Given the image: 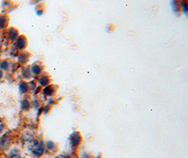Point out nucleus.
I'll return each instance as SVG.
<instances>
[{
	"label": "nucleus",
	"instance_id": "ddd939ff",
	"mask_svg": "<svg viewBox=\"0 0 188 158\" xmlns=\"http://www.w3.org/2000/svg\"><path fill=\"white\" fill-rule=\"evenodd\" d=\"M45 148H47V150H48L49 151L51 152H54L56 149V146L54 142H53L52 141H47L45 145Z\"/></svg>",
	"mask_w": 188,
	"mask_h": 158
},
{
	"label": "nucleus",
	"instance_id": "6e6552de",
	"mask_svg": "<svg viewBox=\"0 0 188 158\" xmlns=\"http://www.w3.org/2000/svg\"><path fill=\"white\" fill-rule=\"evenodd\" d=\"M9 17L5 14L0 15V30H4L9 25Z\"/></svg>",
	"mask_w": 188,
	"mask_h": 158
},
{
	"label": "nucleus",
	"instance_id": "2eb2a0df",
	"mask_svg": "<svg viewBox=\"0 0 188 158\" xmlns=\"http://www.w3.org/2000/svg\"><path fill=\"white\" fill-rule=\"evenodd\" d=\"M9 68V62L6 60L1 61L0 62V70H8Z\"/></svg>",
	"mask_w": 188,
	"mask_h": 158
},
{
	"label": "nucleus",
	"instance_id": "a211bd4d",
	"mask_svg": "<svg viewBox=\"0 0 188 158\" xmlns=\"http://www.w3.org/2000/svg\"><path fill=\"white\" fill-rule=\"evenodd\" d=\"M4 122H3V121L1 120V118H0V134L3 132V131H4Z\"/></svg>",
	"mask_w": 188,
	"mask_h": 158
},
{
	"label": "nucleus",
	"instance_id": "39448f33",
	"mask_svg": "<svg viewBox=\"0 0 188 158\" xmlns=\"http://www.w3.org/2000/svg\"><path fill=\"white\" fill-rule=\"evenodd\" d=\"M11 144V138L9 135L4 134L0 138V148L5 150L9 147Z\"/></svg>",
	"mask_w": 188,
	"mask_h": 158
},
{
	"label": "nucleus",
	"instance_id": "20e7f679",
	"mask_svg": "<svg viewBox=\"0 0 188 158\" xmlns=\"http://www.w3.org/2000/svg\"><path fill=\"white\" fill-rule=\"evenodd\" d=\"M6 35H7L8 38H9V40L10 41H15V40H16V39L19 37V32L16 27H11L7 29Z\"/></svg>",
	"mask_w": 188,
	"mask_h": 158
},
{
	"label": "nucleus",
	"instance_id": "1a4fd4ad",
	"mask_svg": "<svg viewBox=\"0 0 188 158\" xmlns=\"http://www.w3.org/2000/svg\"><path fill=\"white\" fill-rule=\"evenodd\" d=\"M50 81H51V79H50V77L47 75H42L39 78L38 82L40 87H45L50 84Z\"/></svg>",
	"mask_w": 188,
	"mask_h": 158
},
{
	"label": "nucleus",
	"instance_id": "f257e3e1",
	"mask_svg": "<svg viewBox=\"0 0 188 158\" xmlns=\"http://www.w3.org/2000/svg\"><path fill=\"white\" fill-rule=\"evenodd\" d=\"M82 143L81 134L78 131L73 132L70 136V145L72 148H78Z\"/></svg>",
	"mask_w": 188,
	"mask_h": 158
},
{
	"label": "nucleus",
	"instance_id": "412c9836",
	"mask_svg": "<svg viewBox=\"0 0 188 158\" xmlns=\"http://www.w3.org/2000/svg\"><path fill=\"white\" fill-rule=\"evenodd\" d=\"M95 158H101L100 157H95Z\"/></svg>",
	"mask_w": 188,
	"mask_h": 158
},
{
	"label": "nucleus",
	"instance_id": "423d86ee",
	"mask_svg": "<svg viewBox=\"0 0 188 158\" xmlns=\"http://www.w3.org/2000/svg\"><path fill=\"white\" fill-rule=\"evenodd\" d=\"M56 88L54 85L52 84H49L48 86L45 87L42 90V93H43L44 96L47 97H51L56 92Z\"/></svg>",
	"mask_w": 188,
	"mask_h": 158
},
{
	"label": "nucleus",
	"instance_id": "4468645a",
	"mask_svg": "<svg viewBox=\"0 0 188 158\" xmlns=\"http://www.w3.org/2000/svg\"><path fill=\"white\" fill-rule=\"evenodd\" d=\"M21 109L24 111H28V110H30V103L29 102L28 100L27 99H23L21 101Z\"/></svg>",
	"mask_w": 188,
	"mask_h": 158
},
{
	"label": "nucleus",
	"instance_id": "7ed1b4c3",
	"mask_svg": "<svg viewBox=\"0 0 188 158\" xmlns=\"http://www.w3.org/2000/svg\"><path fill=\"white\" fill-rule=\"evenodd\" d=\"M16 47L18 50L23 51L26 48L28 45V40L25 36L19 35V37L16 39Z\"/></svg>",
	"mask_w": 188,
	"mask_h": 158
},
{
	"label": "nucleus",
	"instance_id": "aec40b11",
	"mask_svg": "<svg viewBox=\"0 0 188 158\" xmlns=\"http://www.w3.org/2000/svg\"><path fill=\"white\" fill-rule=\"evenodd\" d=\"M1 47L0 46V52H1Z\"/></svg>",
	"mask_w": 188,
	"mask_h": 158
},
{
	"label": "nucleus",
	"instance_id": "0eeeda50",
	"mask_svg": "<svg viewBox=\"0 0 188 158\" xmlns=\"http://www.w3.org/2000/svg\"><path fill=\"white\" fill-rule=\"evenodd\" d=\"M42 67L40 64H38V63H34L30 68L31 73H32V75L35 76H38L41 75L42 72Z\"/></svg>",
	"mask_w": 188,
	"mask_h": 158
},
{
	"label": "nucleus",
	"instance_id": "f8f14e48",
	"mask_svg": "<svg viewBox=\"0 0 188 158\" xmlns=\"http://www.w3.org/2000/svg\"><path fill=\"white\" fill-rule=\"evenodd\" d=\"M22 77L25 79H30L32 77V73H31L30 68L29 66L25 67L22 70Z\"/></svg>",
	"mask_w": 188,
	"mask_h": 158
},
{
	"label": "nucleus",
	"instance_id": "dca6fc26",
	"mask_svg": "<svg viewBox=\"0 0 188 158\" xmlns=\"http://www.w3.org/2000/svg\"><path fill=\"white\" fill-rule=\"evenodd\" d=\"M9 158H21V157L19 151H17L16 150H12L11 151Z\"/></svg>",
	"mask_w": 188,
	"mask_h": 158
},
{
	"label": "nucleus",
	"instance_id": "9d476101",
	"mask_svg": "<svg viewBox=\"0 0 188 158\" xmlns=\"http://www.w3.org/2000/svg\"><path fill=\"white\" fill-rule=\"evenodd\" d=\"M29 60V53L27 52H22L18 56V61L21 64L25 65Z\"/></svg>",
	"mask_w": 188,
	"mask_h": 158
},
{
	"label": "nucleus",
	"instance_id": "9b49d317",
	"mask_svg": "<svg viewBox=\"0 0 188 158\" xmlns=\"http://www.w3.org/2000/svg\"><path fill=\"white\" fill-rule=\"evenodd\" d=\"M29 89H30V86H29V84L28 82H21V84H19V91L21 94H25L29 91Z\"/></svg>",
	"mask_w": 188,
	"mask_h": 158
},
{
	"label": "nucleus",
	"instance_id": "f3484780",
	"mask_svg": "<svg viewBox=\"0 0 188 158\" xmlns=\"http://www.w3.org/2000/svg\"><path fill=\"white\" fill-rule=\"evenodd\" d=\"M50 110V105H46L42 108V112L44 114H47Z\"/></svg>",
	"mask_w": 188,
	"mask_h": 158
},
{
	"label": "nucleus",
	"instance_id": "f03ea898",
	"mask_svg": "<svg viewBox=\"0 0 188 158\" xmlns=\"http://www.w3.org/2000/svg\"><path fill=\"white\" fill-rule=\"evenodd\" d=\"M45 144H44L43 142L42 141H38L34 145V147L32 148V153L35 155L37 157H40L42 155L44 154V152H45Z\"/></svg>",
	"mask_w": 188,
	"mask_h": 158
},
{
	"label": "nucleus",
	"instance_id": "6ab92c4d",
	"mask_svg": "<svg viewBox=\"0 0 188 158\" xmlns=\"http://www.w3.org/2000/svg\"><path fill=\"white\" fill-rule=\"evenodd\" d=\"M3 75H4V73H3V71L1 70H0V79L2 78Z\"/></svg>",
	"mask_w": 188,
	"mask_h": 158
}]
</instances>
